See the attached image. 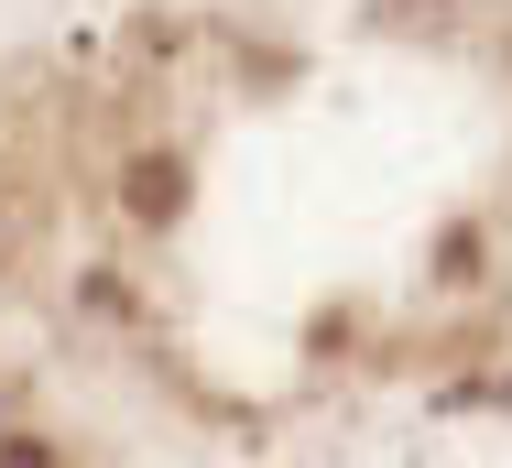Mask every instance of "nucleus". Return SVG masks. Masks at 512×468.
<instances>
[{
    "label": "nucleus",
    "instance_id": "f257e3e1",
    "mask_svg": "<svg viewBox=\"0 0 512 468\" xmlns=\"http://www.w3.org/2000/svg\"><path fill=\"white\" fill-rule=\"evenodd\" d=\"M120 207H131L142 229H175V218H186V164H175V153H131V175H120Z\"/></svg>",
    "mask_w": 512,
    "mask_h": 468
},
{
    "label": "nucleus",
    "instance_id": "f03ea898",
    "mask_svg": "<svg viewBox=\"0 0 512 468\" xmlns=\"http://www.w3.org/2000/svg\"><path fill=\"white\" fill-rule=\"evenodd\" d=\"M0 468H55V458H44V447H11V458H0Z\"/></svg>",
    "mask_w": 512,
    "mask_h": 468
},
{
    "label": "nucleus",
    "instance_id": "7ed1b4c3",
    "mask_svg": "<svg viewBox=\"0 0 512 468\" xmlns=\"http://www.w3.org/2000/svg\"><path fill=\"white\" fill-rule=\"evenodd\" d=\"M491 403H512V381H491Z\"/></svg>",
    "mask_w": 512,
    "mask_h": 468
}]
</instances>
